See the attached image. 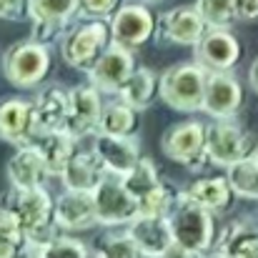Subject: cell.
Here are the masks:
<instances>
[{
  "mask_svg": "<svg viewBox=\"0 0 258 258\" xmlns=\"http://www.w3.org/2000/svg\"><path fill=\"white\" fill-rule=\"evenodd\" d=\"M0 213L18 221V226L25 231L28 241L43 246L50 238H55V198L45 185L38 188H15L10 185L5 193H0Z\"/></svg>",
  "mask_w": 258,
  "mask_h": 258,
  "instance_id": "6da1fadb",
  "label": "cell"
},
{
  "mask_svg": "<svg viewBox=\"0 0 258 258\" xmlns=\"http://www.w3.org/2000/svg\"><path fill=\"white\" fill-rule=\"evenodd\" d=\"M166 218L171 223V233L175 243L201 251V253H211L216 248V241H218L216 213L198 206L196 201H190L185 196V190H178Z\"/></svg>",
  "mask_w": 258,
  "mask_h": 258,
  "instance_id": "7a4b0ae2",
  "label": "cell"
},
{
  "mask_svg": "<svg viewBox=\"0 0 258 258\" xmlns=\"http://www.w3.org/2000/svg\"><path fill=\"white\" fill-rule=\"evenodd\" d=\"M110 45H113L110 18H86L83 23H78L66 33V38L60 40V55L71 68L88 73Z\"/></svg>",
  "mask_w": 258,
  "mask_h": 258,
  "instance_id": "3957f363",
  "label": "cell"
},
{
  "mask_svg": "<svg viewBox=\"0 0 258 258\" xmlns=\"http://www.w3.org/2000/svg\"><path fill=\"white\" fill-rule=\"evenodd\" d=\"M53 66V53L50 45L28 38L13 43L3 53V76L8 83L15 88H35L38 83L45 81Z\"/></svg>",
  "mask_w": 258,
  "mask_h": 258,
  "instance_id": "277c9868",
  "label": "cell"
},
{
  "mask_svg": "<svg viewBox=\"0 0 258 258\" xmlns=\"http://www.w3.org/2000/svg\"><path fill=\"white\" fill-rule=\"evenodd\" d=\"M206 83H208V71L198 60L175 63L161 76V100L171 105L173 110L183 113L203 110Z\"/></svg>",
  "mask_w": 258,
  "mask_h": 258,
  "instance_id": "5b68a950",
  "label": "cell"
},
{
  "mask_svg": "<svg viewBox=\"0 0 258 258\" xmlns=\"http://www.w3.org/2000/svg\"><path fill=\"white\" fill-rule=\"evenodd\" d=\"M206 153L211 166H233L256 153V141L246 133L236 118H213L206 125Z\"/></svg>",
  "mask_w": 258,
  "mask_h": 258,
  "instance_id": "8992f818",
  "label": "cell"
},
{
  "mask_svg": "<svg viewBox=\"0 0 258 258\" xmlns=\"http://www.w3.org/2000/svg\"><path fill=\"white\" fill-rule=\"evenodd\" d=\"M95 198V211H98V223L115 228V226H128L138 216V198L125 188L123 175L105 173L100 185L93 190Z\"/></svg>",
  "mask_w": 258,
  "mask_h": 258,
  "instance_id": "52a82bcc",
  "label": "cell"
},
{
  "mask_svg": "<svg viewBox=\"0 0 258 258\" xmlns=\"http://www.w3.org/2000/svg\"><path fill=\"white\" fill-rule=\"evenodd\" d=\"M161 151L166 153V158L185 166V168H201L203 163H208V153H206V125L201 120H183L171 125L163 138H161Z\"/></svg>",
  "mask_w": 258,
  "mask_h": 258,
  "instance_id": "ba28073f",
  "label": "cell"
},
{
  "mask_svg": "<svg viewBox=\"0 0 258 258\" xmlns=\"http://www.w3.org/2000/svg\"><path fill=\"white\" fill-rule=\"evenodd\" d=\"M158 18L153 10L141 0V3H123L113 18H110V30H113V43L125 45V48H141L156 35Z\"/></svg>",
  "mask_w": 258,
  "mask_h": 258,
  "instance_id": "9c48e42d",
  "label": "cell"
},
{
  "mask_svg": "<svg viewBox=\"0 0 258 258\" xmlns=\"http://www.w3.org/2000/svg\"><path fill=\"white\" fill-rule=\"evenodd\" d=\"M206 30H208V23L201 15L198 5H178V8L166 10L163 15H158L156 35L163 43L196 48L201 38L206 35Z\"/></svg>",
  "mask_w": 258,
  "mask_h": 258,
  "instance_id": "30bf717a",
  "label": "cell"
},
{
  "mask_svg": "<svg viewBox=\"0 0 258 258\" xmlns=\"http://www.w3.org/2000/svg\"><path fill=\"white\" fill-rule=\"evenodd\" d=\"M136 68L138 66H136L133 50L125 48V45L113 43L98 58V63L88 71V81L98 88L100 93H118L123 88V83L133 76Z\"/></svg>",
  "mask_w": 258,
  "mask_h": 258,
  "instance_id": "8fae6325",
  "label": "cell"
},
{
  "mask_svg": "<svg viewBox=\"0 0 258 258\" xmlns=\"http://www.w3.org/2000/svg\"><path fill=\"white\" fill-rule=\"evenodd\" d=\"M196 60L208 71H233L241 60V43L228 28H208L196 45Z\"/></svg>",
  "mask_w": 258,
  "mask_h": 258,
  "instance_id": "7c38bea8",
  "label": "cell"
},
{
  "mask_svg": "<svg viewBox=\"0 0 258 258\" xmlns=\"http://www.w3.org/2000/svg\"><path fill=\"white\" fill-rule=\"evenodd\" d=\"M71 95V108H68V120H66V128L76 136V138H83L98 131V123H100V115H103V93L93 86L90 81L83 86H76L68 90Z\"/></svg>",
  "mask_w": 258,
  "mask_h": 258,
  "instance_id": "4fadbf2b",
  "label": "cell"
},
{
  "mask_svg": "<svg viewBox=\"0 0 258 258\" xmlns=\"http://www.w3.org/2000/svg\"><path fill=\"white\" fill-rule=\"evenodd\" d=\"M243 103V88L231 71H213L208 73L203 113L211 118H236Z\"/></svg>",
  "mask_w": 258,
  "mask_h": 258,
  "instance_id": "5bb4252c",
  "label": "cell"
},
{
  "mask_svg": "<svg viewBox=\"0 0 258 258\" xmlns=\"http://www.w3.org/2000/svg\"><path fill=\"white\" fill-rule=\"evenodd\" d=\"M68 108H71L68 90H63L55 83L43 88L33 100V141L50 133V131L66 128Z\"/></svg>",
  "mask_w": 258,
  "mask_h": 258,
  "instance_id": "9a60e30c",
  "label": "cell"
},
{
  "mask_svg": "<svg viewBox=\"0 0 258 258\" xmlns=\"http://www.w3.org/2000/svg\"><path fill=\"white\" fill-rule=\"evenodd\" d=\"M125 231L143 258H163L166 251L175 243L166 216H136L125 226Z\"/></svg>",
  "mask_w": 258,
  "mask_h": 258,
  "instance_id": "2e32d148",
  "label": "cell"
},
{
  "mask_svg": "<svg viewBox=\"0 0 258 258\" xmlns=\"http://www.w3.org/2000/svg\"><path fill=\"white\" fill-rule=\"evenodd\" d=\"M93 151L103 161L105 171L115 173V175L131 173L136 168V163L143 158L141 146L133 136H110V133H100V131H95Z\"/></svg>",
  "mask_w": 258,
  "mask_h": 258,
  "instance_id": "e0dca14e",
  "label": "cell"
},
{
  "mask_svg": "<svg viewBox=\"0 0 258 258\" xmlns=\"http://www.w3.org/2000/svg\"><path fill=\"white\" fill-rule=\"evenodd\" d=\"M55 223L63 231H83L90 226H98V211H95L93 193L66 188L55 198Z\"/></svg>",
  "mask_w": 258,
  "mask_h": 258,
  "instance_id": "ac0fdd59",
  "label": "cell"
},
{
  "mask_svg": "<svg viewBox=\"0 0 258 258\" xmlns=\"http://www.w3.org/2000/svg\"><path fill=\"white\" fill-rule=\"evenodd\" d=\"M0 141L15 146L33 143V100L0 98Z\"/></svg>",
  "mask_w": 258,
  "mask_h": 258,
  "instance_id": "d6986e66",
  "label": "cell"
},
{
  "mask_svg": "<svg viewBox=\"0 0 258 258\" xmlns=\"http://www.w3.org/2000/svg\"><path fill=\"white\" fill-rule=\"evenodd\" d=\"M5 173H8L10 185H15V188H38V185H45V178H48L43 153L35 143L18 146V151L8 161Z\"/></svg>",
  "mask_w": 258,
  "mask_h": 258,
  "instance_id": "ffe728a7",
  "label": "cell"
},
{
  "mask_svg": "<svg viewBox=\"0 0 258 258\" xmlns=\"http://www.w3.org/2000/svg\"><path fill=\"white\" fill-rule=\"evenodd\" d=\"M216 256L258 258V221L241 218V221L228 223L216 241Z\"/></svg>",
  "mask_w": 258,
  "mask_h": 258,
  "instance_id": "44dd1931",
  "label": "cell"
},
{
  "mask_svg": "<svg viewBox=\"0 0 258 258\" xmlns=\"http://www.w3.org/2000/svg\"><path fill=\"white\" fill-rule=\"evenodd\" d=\"M105 173L108 171H105V166H103V161L98 158L95 151L78 148L76 156L71 158V163L66 166L60 180L71 190H88V193H93L100 185V180L105 178Z\"/></svg>",
  "mask_w": 258,
  "mask_h": 258,
  "instance_id": "7402d4cb",
  "label": "cell"
},
{
  "mask_svg": "<svg viewBox=\"0 0 258 258\" xmlns=\"http://www.w3.org/2000/svg\"><path fill=\"white\" fill-rule=\"evenodd\" d=\"M40 153H43V161H45V168L48 175H63L66 166L71 163V158L76 156L78 151V138L68 131V128H58V131H50L40 138L33 141Z\"/></svg>",
  "mask_w": 258,
  "mask_h": 258,
  "instance_id": "603a6c76",
  "label": "cell"
},
{
  "mask_svg": "<svg viewBox=\"0 0 258 258\" xmlns=\"http://www.w3.org/2000/svg\"><path fill=\"white\" fill-rule=\"evenodd\" d=\"M185 196L190 201H196L198 206H203L213 213H221V211L231 208L236 193L226 175H211V178H198L196 183H190L185 188Z\"/></svg>",
  "mask_w": 258,
  "mask_h": 258,
  "instance_id": "cb8c5ba5",
  "label": "cell"
},
{
  "mask_svg": "<svg viewBox=\"0 0 258 258\" xmlns=\"http://www.w3.org/2000/svg\"><path fill=\"white\" fill-rule=\"evenodd\" d=\"M120 100L133 105L136 110H146L156 95H161V76H156L148 68H136L133 76L123 83V88L115 93Z\"/></svg>",
  "mask_w": 258,
  "mask_h": 258,
  "instance_id": "d4e9b609",
  "label": "cell"
},
{
  "mask_svg": "<svg viewBox=\"0 0 258 258\" xmlns=\"http://www.w3.org/2000/svg\"><path fill=\"white\" fill-rule=\"evenodd\" d=\"M100 133H110V136H136L138 131V110L133 105H128L125 100H110L103 105V115L98 123Z\"/></svg>",
  "mask_w": 258,
  "mask_h": 258,
  "instance_id": "484cf974",
  "label": "cell"
},
{
  "mask_svg": "<svg viewBox=\"0 0 258 258\" xmlns=\"http://www.w3.org/2000/svg\"><path fill=\"white\" fill-rule=\"evenodd\" d=\"M76 13H81V0H30L28 3V18L33 23L66 28Z\"/></svg>",
  "mask_w": 258,
  "mask_h": 258,
  "instance_id": "4316f807",
  "label": "cell"
},
{
  "mask_svg": "<svg viewBox=\"0 0 258 258\" xmlns=\"http://www.w3.org/2000/svg\"><path fill=\"white\" fill-rule=\"evenodd\" d=\"M226 178L231 180V188H233L236 196L248 198V201H258V161L253 156L228 166Z\"/></svg>",
  "mask_w": 258,
  "mask_h": 258,
  "instance_id": "83f0119b",
  "label": "cell"
},
{
  "mask_svg": "<svg viewBox=\"0 0 258 258\" xmlns=\"http://www.w3.org/2000/svg\"><path fill=\"white\" fill-rule=\"evenodd\" d=\"M95 258H143L133 238L128 236L125 226L123 231H110L95 241Z\"/></svg>",
  "mask_w": 258,
  "mask_h": 258,
  "instance_id": "f1b7e54d",
  "label": "cell"
},
{
  "mask_svg": "<svg viewBox=\"0 0 258 258\" xmlns=\"http://www.w3.org/2000/svg\"><path fill=\"white\" fill-rule=\"evenodd\" d=\"M123 183H125V188H128L136 198H141V196H146L148 190H153L156 185H161L163 180H161V175L156 171V163H153L151 158H141L133 171L123 175Z\"/></svg>",
  "mask_w": 258,
  "mask_h": 258,
  "instance_id": "f546056e",
  "label": "cell"
},
{
  "mask_svg": "<svg viewBox=\"0 0 258 258\" xmlns=\"http://www.w3.org/2000/svg\"><path fill=\"white\" fill-rule=\"evenodd\" d=\"M175 196H178V190L168 183L156 185L153 190H148L146 196L138 198V216H168Z\"/></svg>",
  "mask_w": 258,
  "mask_h": 258,
  "instance_id": "4dcf8cb0",
  "label": "cell"
},
{
  "mask_svg": "<svg viewBox=\"0 0 258 258\" xmlns=\"http://www.w3.org/2000/svg\"><path fill=\"white\" fill-rule=\"evenodd\" d=\"M208 28H228L236 18V0H198L196 3Z\"/></svg>",
  "mask_w": 258,
  "mask_h": 258,
  "instance_id": "1f68e13d",
  "label": "cell"
},
{
  "mask_svg": "<svg viewBox=\"0 0 258 258\" xmlns=\"http://www.w3.org/2000/svg\"><path fill=\"white\" fill-rule=\"evenodd\" d=\"M40 258H90V251L83 241L71 236H55L40 246Z\"/></svg>",
  "mask_w": 258,
  "mask_h": 258,
  "instance_id": "d6a6232c",
  "label": "cell"
},
{
  "mask_svg": "<svg viewBox=\"0 0 258 258\" xmlns=\"http://www.w3.org/2000/svg\"><path fill=\"white\" fill-rule=\"evenodd\" d=\"M120 0H81V15L83 18H113V13L120 8Z\"/></svg>",
  "mask_w": 258,
  "mask_h": 258,
  "instance_id": "836d02e7",
  "label": "cell"
},
{
  "mask_svg": "<svg viewBox=\"0 0 258 258\" xmlns=\"http://www.w3.org/2000/svg\"><path fill=\"white\" fill-rule=\"evenodd\" d=\"M28 3L30 0H3V18L8 20H20L28 15Z\"/></svg>",
  "mask_w": 258,
  "mask_h": 258,
  "instance_id": "e575fe53",
  "label": "cell"
},
{
  "mask_svg": "<svg viewBox=\"0 0 258 258\" xmlns=\"http://www.w3.org/2000/svg\"><path fill=\"white\" fill-rule=\"evenodd\" d=\"M236 18L243 23L258 20V0H236Z\"/></svg>",
  "mask_w": 258,
  "mask_h": 258,
  "instance_id": "d590c367",
  "label": "cell"
},
{
  "mask_svg": "<svg viewBox=\"0 0 258 258\" xmlns=\"http://www.w3.org/2000/svg\"><path fill=\"white\" fill-rule=\"evenodd\" d=\"M5 258H40V246L33 241H25L20 248H15L13 253H8Z\"/></svg>",
  "mask_w": 258,
  "mask_h": 258,
  "instance_id": "8d00e7d4",
  "label": "cell"
},
{
  "mask_svg": "<svg viewBox=\"0 0 258 258\" xmlns=\"http://www.w3.org/2000/svg\"><path fill=\"white\" fill-rule=\"evenodd\" d=\"M163 258H206V253L193 251V248H185V246H180V243H173Z\"/></svg>",
  "mask_w": 258,
  "mask_h": 258,
  "instance_id": "74e56055",
  "label": "cell"
},
{
  "mask_svg": "<svg viewBox=\"0 0 258 258\" xmlns=\"http://www.w3.org/2000/svg\"><path fill=\"white\" fill-rule=\"evenodd\" d=\"M248 83H251V88L258 93V58L251 63V71H248Z\"/></svg>",
  "mask_w": 258,
  "mask_h": 258,
  "instance_id": "f35d334b",
  "label": "cell"
},
{
  "mask_svg": "<svg viewBox=\"0 0 258 258\" xmlns=\"http://www.w3.org/2000/svg\"><path fill=\"white\" fill-rule=\"evenodd\" d=\"M143 3H163V0H143Z\"/></svg>",
  "mask_w": 258,
  "mask_h": 258,
  "instance_id": "ab89813d",
  "label": "cell"
},
{
  "mask_svg": "<svg viewBox=\"0 0 258 258\" xmlns=\"http://www.w3.org/2000/svg\"><path fill=\"white\" fill-rule=\"evenodd\" d=\"M0 18H3V0H0Z\"/></svg>",
  "mask_w": 258,
  "mask_h": 258,
  "instance_id": "60d3db41",
  "label": "cell"
},
{
  "mask_svg": "<svg viewBox=\"0 0 258 258\" xmlns=\"http://www.w3.org/2000/svg\"><path fill=\"white\" fill-rule=\"evenodd\" d=\"M253 158H256V161H258V146H256V153H253Z\"/></svg>",
  "mask_w": 258,
  "mask_h": 258,
  "instance_id": "b9f144b4",
  "label": "cell"
},
{
  "mask_svg": "<svg viewBox=\"0 0 258 258\" xmlns=\"http://www.w3.org/2000/svg\"><path fill=\"white\" fill-rule=\"evenodd\" d=\"M211 258H221V256H216V253H213V256H211Z\"/></svg>",
  "mask_w": 258,
  "mask_h": 258,
  "instance_id": "7bdbcfd3",
  "label": "cell"
}]
</instances>
